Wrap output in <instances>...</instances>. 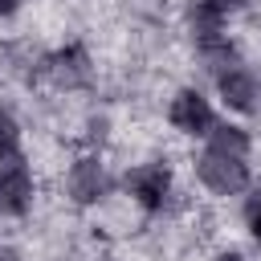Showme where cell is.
<instances>
[{"mask_svg":"<svg viewBox=\"0 0 261 261\" xmlns=\"http://www.w3.org/2000/svg\"><path fill=\"white\" fill-rule=\"evenodd\" d=\"M179 33H184L188 49H196V45H204V41H216V37L232 33V20L220 16L208 0H184V4H179Z\"/></svg>","mask_w":261,"mask_h":261,"instance_id":"cell-9","label":"cell"},{"mask_svg":"<svg viewBox=\"0 0 261 261\" xmlns=\"http://www.w3.org/2000/svg\"><path fill=\"white\" fill-rule=\"evenodd\" d=\"M41 204V175L33 155H12L0 159V224H20L37 212Z\"/></svg>","mask_w":261,"mask_h":261,"instance_id":"cell-7","label":"cell"},{"mask_svg":"<svg viewBox=\"0 0 261 261\" xmlns=\"http://www.w3.org/2000/svg\"><path fill=\"white\" fill-rule=\"evenodd\" d=\"M208 4H212V8L220 12V16H228V20H237V16H245V12H249V8L257 4V0H208Z\"/></svg>","mask_w":261,"mask_h":261,"instance_id":"cell-15","label":"cell"},{"mask_svg":"<svg viewBox=\"0 0 261 261\" xmlns=\"http://www.w3.org/2000/svg\"><path fill=\"white\" fill-rule=\"evenodd\" d=\"M29 4H33V0H0V24H12V20H20Z\"/></svg>","mask_w":261,"mask_h":261,"instance_id":"cell-16","label":"cell"},{"mask_svg":"<svg viewBox=\"0 0 261 261\" xmlns=\"http://www.w3.org/2000/svg\"><path fill=\"white\" fill-rule=\"evenodd\" d=\"M0 77L16 82L24 90H41V49L24 37L0 41Z\"/></svg>","mask_w":261,"mask_h":261,"instance_id":"cell-8","label":"cell"},{"mask_svg":"<svg viewBox=\"0 0 261 261\" xmlns=\"http://www.w3.org/2000/svg\"><path fill=\"white\" fill-rule=\"evenodd\" d=\"M57 192L73 212H102V208H110V200H118V167L110 163L106 151L77 147L61 167Z\"/></svg>","mask_w":261,"mask_h":261,"instance_id":"cell-2","label":"cell"},{"mask_svg":"<svg viewBox=\"0 0 261 261\" xmlns=\"http://www.w3.org/2000/svg\"><path fill=\"white\" fill-rule=\"evenodd\" d=\"M212 261H257L249 249H241V245H220L216 253H212Z\"/></svg>","mask_w":261,"mask_h":261,"instance_id":"cell-17","label":"cell"},{"mask_svg":"<svg viewBox=\"0 0 261 261\" xmlns=\"http://www.w3.org/2000/svg\"><path fill=\"white\" fill-rule=\"evenodd\" d=\"M237 220H241L245 237L261 249V175H257V179H253V188L237 200Z\"/></svg>","mask_w":261,"mask_h":261,"instance_id":"cell-14","label":"cell"},{"mask_svg":"<svg viewBox=\"0 0 261 261\" xmlns=\"http://www.w3.org/2000/svg\"><path fill=\"white\" fill-rule=\"evenodd\" d=\"M196 147H208V151H220V155H232V159H253V155H257V130H253L249 122H241V118L220 114V122H216V126L208 130V139L196 143Z\"/></svg>","mask_w":261,"mask_h":261,"instance_id":"cell-11","label":"cell"},{"mask_svg":"<svg viewBox=\"0 0 261 261\" xmlns=\"http://www.w3.org/2000/svg\"><path fill=\"white\" fill-rule=\"evenodd\" d=\"M98 86V53L86 37H65L49 49H41V90H53L61 98L90 94Z\"/></svg>","mask_w":261,"mask_h":261,"instance_id":"cell-3","label":"cell"},{"mask_svg":"<svg viewBox=\"0 0 261 261\" xmlns=\"http://www.w3.org/2000/svg\"><path fill=\"white\" fill-rule=\"evenodd\" d=\"M188 175H192V184H196L208 200L237 204V200L253 188L257 163H253V159H232V155H220V151H208V147H192V155H188Z\"/></svg>","mask_w":261,"mask_h":261,"instance_id":"cell-4","label":"cell"},{"mask_svg":"<svg viewBox=\"0 0 261 261\" xmlns=\"http://www.w3.org/2000/svg\"><path fill=\"white\" fill-rule=\"evenodd\" d=\"M208 94L216 98L220 114L228 118H241V122H261V61L257 57H245L237 61L232 69L216 73L212 82H204Z\"/></svg>","mask_w":261,"mask_h":261,"instance_id":"cell-6","label":"cell"},{"mask_svg":"<svg viewBox=\"0 0 261 261\" xmlns=\"http://www.w3.org/2000/svg\"><path fill=\"white\" fill-rule=\"evenodd\" d=\"M118 200H126L143 220H167L184 204L179 167L171 155H143L118 167Z\"/></svg>","mask_w":261,"mask_h":261,"instance_id":"cell-1","label":"cell"},{"mask_svg":"<svg viewBox=\"0 0 261 261\" xmlns=\"http://www.w3.org/2000/svg\"><path fill=\"white\" fill-rule=\"evenodd\" d=\"M163 122H167V130L175 139H184V143L196 147L220 122V106H216V98L208 94L204 82H179L167 94V102H163Z\"/></svg>","mask_w":261,"mask_h":261,"instance_id":"cell-5","label":"cell"},{"mask_svg":"<svg viewBox=\"0 0 261 261\" xmlns=\"http://www.w3.org/2000/svg\"><path fill=\"white\" fill-rule=\"evenodd\" d=\"M24 151H29V126H24V118L16 114V106L0 102V159L24 155Z\"/></svg>","mask_w":261,"mask_h":261,"instance_id":"cell-13","label":"cell"},{"mask_svg":"<svg viewBox=\"0 0 261 261\" xmlns=\"http://www.w3.org/2000/svg\"><path fill=\"white\" fill-rule=\"evenodd\" d=\"M4 241H8V232H4V228H0V253H4Z\"/></svg>","mask_w":261,"mask_h":261,"instance_id":"cell-18","label":"cell"},{"mask_svg":"<svg viewBox=\"0 0 261 261\" xmlns=\"http://www.w3.org/2000/svg\"><path fill=\"white\" fill-rule=\"evenodd\" d=\"M110 143H114V118L106 110H90L77 126V147L82 151H106L110 155Z\"/></svg>","mask_w":261,"mask_h":261,"instance_id":"cell-12","label":"cell"},{"mask_svg":"<svg viewBox=\"0 0 261 261\" xmlns=\"http://www.w3.org/2000/svg\"><path fill=\"white\" fill-rule=\"evenodd\" d=\"M188 53H192V65L200 69L204 82H212L216 73H224V69H232L237 61L249 57V49H245V41H241L237 33H224V37H216V41H204V45H196V49H188Z\"/></svg>","mask_w":261,"mask_h":261,"instance_id":"cell-10","label":"cell"}]
</instances>
